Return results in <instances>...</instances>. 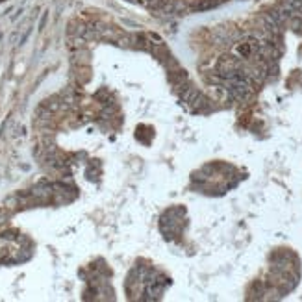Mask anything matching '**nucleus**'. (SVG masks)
<instances>
[{
  "label": "nucleus",
  "mask_w": 302,
  "mask_h": 302,
  "mask_svg": "<svg viewBox=\"0 0 302 302\" xmlns=\"http://www.w3.org/2000/svg\"><path fill=\"white\" fill-rule=\"evenodd\" d=\"M217 0H195L193 2V9L196 11H206V9H212V8H217Z\"/></svg>",
  "instance_id": "f257e3e1"
}]
</instances>
